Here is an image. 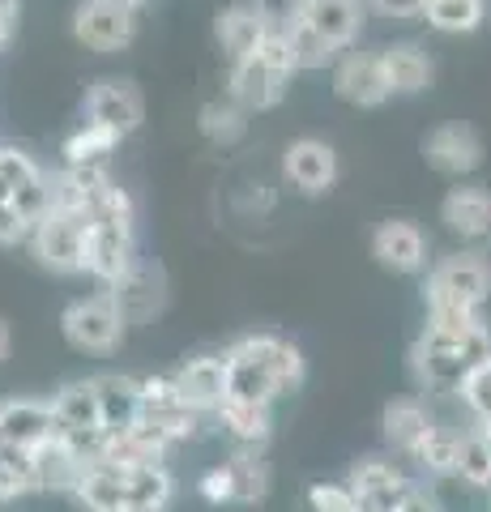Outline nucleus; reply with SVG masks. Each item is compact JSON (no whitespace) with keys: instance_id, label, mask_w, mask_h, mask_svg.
I'll return each mask as SVG.
<instances>
[{"instance_id":"f257e3e1","label":"nucleus","mask_w":491,"mask_h":512,"mask_svg":"<svg viewBox=\"0 0 491 512\" xmlns=\"http://www.w3.org/2000/svg\"><path fill=\"white\" fill-rule=\"evenodd\" d=\"M491 359V325L483 312H436L410 350L415 380L432 393H457L474 363Z\"/></svg>"},{"instance_id":"f03ea898","label":"nucleus","mask_w":491,"mask_h":512,"mask_svg":"<svg viewBox=\"0 0 491 512\" xmlns=\"http://www.w3.org/2000/svg\"><path fill=\"white\" fill-rule=\"evenodd\" d=\"M73 495L82 500L86 512H112V508H158L167 512L176 495L167 461H116L99 457L90 461L86 474L77 478Z\"/></svg>"},{"instance_id":"7ed1b4c3","label":"nucleus","mask_w":491,"mask_h":512,"mask_svg":"<svg viewBox=\"0 0 491 512\" xmlns=\"http://www.w3.org/2000/svg\"><path fill=\"white\" fill-rule=\"evenodd\" d=\"M299 384H304V355L295 342L257 333V338H240L227 346V397L274 406Z\"/></svg>"},{"instance_id":"20e7f679","label":"nucleus","mask_w":491,"mask_h":512,"mask_svg":"<svg viewBox=\"0 0 491 512\" xmlns=\"http://www.w3.org/2000/svg\"><path fill=\"white\" fill-rule=\"evenodd\" d=\"M90 256L86 274L99 286H112L137 261V205L120 184H112L90 205Z\"/></svg>"},{"instance_id":"39448f33","label":"nucleus","mask_w":491,"mask_h":512,"mask_svg":"<svg viewBox=\"0 0 491 512\" xmlns=\"http://www.w3.org/2000/svg\"><path fill=\"white\" fill-rule=\"evenodd\" d=\"M363 13H368L363 0H304V9L287 26L299 69H325L338 52H346L363 30Z\"/></svg>"},{"instance_id":"423d86ee","label":"nucleus","mask_w":491,"mask_h":512,"mask_svg":"<svg viewBox=\"0 0 491 512\" xmlns=\"http://www.w3.org/2000/svg\"><path fill=\"white\" fill-rule=\"evenodd\" d=\"M295 73H299V60H295L287 26H269L265 39L231 64V99L244 111H269L282 103Z\"/></svg>"},{"instance_id":"0eeeda50","label":"nucleus","mask_w":491,"mask_h":512,"mask_svg":"<svg viewBox=\"0 0 491 512\" xmlns=\"http://www.w3.org/2000/svg\"><path fill=\"white\" fill-rule=\"evenodd\" d=\"M427 316L436 312H483L491 299V265L479 252H453L445 261L432 265L423 286Z\"/></svg>"},{"instance_id":"6e6552de","label":"nucleus","mask_w":491,"mask_h":512,"mask_svg":"<svg viewBox=\"0 0 491 512\" xmlns=\"http://www.w3.org/2000/svg\"><path fill=\"white\" fill-rule=\"evenodd\" d=\"M52 419H56V440L69 444L86 466L94 457H103L107 427H103V406H99L94 376L90 380H73L52 397Z\"/></svg>"},{"instance_id":"1a4fd4ad","label":"nucleus","mask_w":491,"mask_h":512,"mask_svg":"<svg viewBox=\"0 0 491 512\" xmlns=\"http://www.w3.org/2000/svg\"><path fill=\"white\" fill-rule=\"evenodd\" d=\"M30 252H35L39 265L52 269V274H86L90 218L82 210L52 205V214L39 218L35 231H30Z\"/></svg>"},{"instance_id":"9d476101","label":"nucleus","mask_w":491,"mask_h":512,"mask_svg":"<svg viewBox=\"0 0 491 512\" xmlns=\"http://www.w3.org/2000/svg\"><path fill=\"white\" fill-rule=\"evenodd\" d=\"M205 419H210V414L188 402V397L180 393L176 376H150V380H141V419L137 423H146L167 448L193 440Z\"/></svg>"},{"instance_id":"9b49d317","label":"nucleus","mask_w":491,"mask_h":512,"mask_svg":"<svg viewBox=\"0 0 491 512\" xmlns=\"http://www.w3.org/2000/svg\"><path fill=\"white\" fill-rule=\"evenodd\" d=\"M60 329H65V342L82 355H112L129 333V320L116 308V299L99 291L86 299H73L65 316H60Z\"/></svg>"},{"instance_id":"f8f14e48","label":"nucleus","mask_w":491,"mask_h":512,"mask_svg":"<svg viewBox=\"0 0 491 512\" xmlns=\"http://www.w3.org/2000/svg\"><path fill=\"white\" fill-rule=\"evenodd\" d=\"M197 487L205 495V504H261L269 491V470L257 448L240 444V453H231L223 466L205 470Z\"/></svg>"},{"instance_id":"ddd939ff","label":"nucleus","mask_w":491,"mask_h":512,"mask_svg":"<svg viewBox=\"0 0 491 512\" xmlns=\"http://www.w3.org/2000/svg\"><path fill=\"white\" fill-rule=\"evenodd\" d=\"M137 35V9L124 0H82L73 13V39L90 52H120Z\"/></svg>"},{"instance_id":"4468645a","label":"nucleus","mask_w":491,"mask_h":512,"mask_svg":"<svg viewBox=\"0 0 491 512\" xmlns=\"http://www.w3.org/2000/svg\"><path fill=\"white\" fill-rule=\"evenodd\" d=\"M103 291L116 299V308L124 312L129 325H146V320H154L158 312L167 308V274H163V265L141 261V256L124 269L112 286H103Z\"/></svg>"},{"instance_id":"2eb2a0df","label":"nucleus","mask_w":491,"mask_h":512,"mask_svg":"<svg viewBox=\"0 0 491 512\" xmlns=\"http://www.w3.org/2000/svg\"><path fill=\"white\" fill-rule=\"evenodd\" d=\"M282 175H287L291 188L304 192V197H325V192L338 184V154H334V146H325V141H316V137H299L287 146V154H282Z\"/></svg>"},{"instance_id":"dca6fc26","label":"nucleus","mask_w":491,"mask_h":512,"mask_svg":"<svg viewBox=\"0 0 491 512\" xmlns=\"http://www.w3.org/2000/svg\"><path fill=\"white\" fill-rule=\"evenodd\" d=\"M334 90L342 103L351 107H380L389 103V73H385V60L380 52H346L334 69Z\"/></svg>"},{"instance_id":"f3484780","label":"nucleus","mask_w":491,"mask_h":512,"mask_svg":"<svg viewBox=\"0 0 491 512\" xmlns=\"http://www.w3.org/2000/svg\"><path fill=\"white\" fill-rule=\"evenodd\" d=\"M86 120L116 128L120 137H129L133 128L146 120V103H141V90L133 82H120V77H107V82H94L86 90Z\"/></svg>"},{"instance_id":"a211bd4d","label":"nucleus","mask_w":491,"mask_h":512,"mask_svg":"<svg viewBox=\"0 0 491 512\" xmlns=\"http://www.w3.org/2000/svg\"><path fill=\"white\" fill-rule=\"evenodd\" d=\"M423 154H427V167H436L440 175L466 180L483 163V141L470 124H440L436 133H427Z\"/></svg>"},{"instance_id":"6ab92c4d","label":"nucleus","mask_w":491,"mask_h":512,"mask_svg":"<svg viewBox=\"0 0 491 512\" xmlns=\"http://www.w3.org/2000/svg\"><path fill=\"white\" fill-rule=\"evenodd\" d=\"M372 256L389 274H419L427 265V235L406 218H389L372 231Z\"/></svg>"},{"instance_id":"aec40b11","label":"nucleus","mask_w":491,"mask_h":512,"mask_svg":"<svg viewBox=\"0 0 491 512\" xmlns=\"http://www.w3.org/2000/svg\"><path fill=\"white\" fill-rule=\"evenodd\" d=\"M171 376H176L180 393L188 397V402L214 419L218 402L227 397V350H223V355H197V359H188Z\"/></svg>"},{"instance_id":"412c9836","label":"nucleus","mask_w":491,"mask_h":512,"mask_svg":"<svg viewBox=\"0 0 491 512\" xmlns=\"http://www.w3.org/2000/svg\"><path fill=\"white\" fill-rule=\"evenodd\" d=\"M440 218L457 239H487L491 231V192L479 184H457L449 188L445 205H440Z\"/></svg>"},{"instance_id":"4be33fe9","label":"nucleus","mask_w":491,"mask_h":512,"mask_svg":"<svg viewBox=\"0 0 491 512\" xmlns=\"http://www.w3.org/2000/svg\"><path fill=\"white\" fill-rule=\"evenodd\" d=\"M56 436V419H52V402H5L0 406V440L5 444H22V448H39L43 440Z\"/></svg>"},{"instance_id":"5701e85b","label":"nucleus","mask_w":491,"mask_h":512,"mask_svg":"<svg viewBox=\"0 0 491 512\" xmlns=\"http://www.w3.org/2000/svg\"><path fill=\"white\" fill-rule=\"evenodd\" d=\"M214 419L235 444H244V448H261L269 436H274V406H265V402L223 397L214 410Z\"/></svg>"},{"instance_id":"b1692460","label":"nucleus","mask_w":491,"mask_h":512,"mask_svg":"<svg viewBox=\"0 0 491 512\" xmlns=\"http://www.w3.org/2000/svg\"><path fill=\"white\" fill-rule=\"evenodd\" d=\"M265 30H269V22H265V13L252 5V0H248V5H231V9H223V13H218V22H214L218 47L227 52L231 64L240 60V56H248L252 47L265 39Z\"/></svg>"},{"instance_id":"393cba45","label":"nucleus","mask_w":491,"mask_h":512,"mask_svg":"<svg viewBox=\"0 0 491 512\" xmlns=\"http://www.w3.org/2000/svg\"><path fill=\"white\" fill-rule=\"evenodd\" d=\"M380 60H385L393 94H423L436 77L432 56H427V47H419V43H393L380 52Z\"/></svg>"},{"instance_id":"a878e982","label":"nucleus","mask_w":491,"mask_h":512,"mask_svg":"<svg viewBox=\"0 0 491 512\" xmlns=\"http://www.w3.org/2000/svg\"><path fill=\"white\" fill-rule=\"evenodd\" d=\"M380 427H385V440L398 448V453H415V448L423 444V436L436 427V419L427 414L423 402H415V397H398V402H389L385 414H380Z\"/></svg>"},{"instance_id":"bb28decb","label":"nucleus","mask_w":491,"mask_h":512,"mask_svg":"<svg viewBox=\"0 0 491 512\" xmlns=\"http://www.w3.org/2000/svg\"><path fill=\"white\" fill-rule=\"evenodd\" d=\"M94 389H99L107 431H124V427H133L141 419V380L107 372V376H94Z\"/></svg>"},{"instance_id":"cd10ccee","label":"nucleus","mask_w":491,"mask_h":512,"mask_svg":"<svg viewBox=\"0 0 491 512\" xmlns=\"http://www.w3.org/2000/svg\"><path fill=\"white\" fill-rule=\"evenodd\" d=\"M120 133L107 124H94V120H82V128H73L65 137V163L69 167H103L107 158L120 150Z\"/></svg>"},{"instance_id":"c85d7f7f","label":"nucleus","mask_w":491,"mask_h":512,"mask_svg":"<svg viewBox=\"0 0 491 512\" xmlns=\"http://www.w3.org/2000/svg\"><path fill=\"white\" fill-rule=\"evenodd\" d=\"M197 128H201V137L210 141V146H218V150L240 146L244 133H248V111L235 99H214V103L201 107Z\"/></svg>"},{"instance_id":"c756f323","label":"nucleus","mask_w":491,"mask_h":512,"mask_svg":"<svg viewBox=\"0 0 491 512\" xmlns=\"http://www.w3.org/2000/svg\"><path fill=\"white\" fill-rule=\"evenodd\" d=\"M423 22L440 35H470L483 26V0H427Z\"/></svg>"},{"instance_id":"7c9ffc66","label":"nucleus","mask_w":491,"mask_h":512,"mask_svg":"<svg viewBox=\"0 0 491 512\" xmlns=\"http://www.w3.org/2000/svg\"><path fill=\"white\" fill-rule=\"evenodd\" d=\"M453 478H462V483L479 487V491H491V436L483 427L466 431L462 440H457V470Z\"/></svg>"},{"instance_id":"2f4dec72","label":"nucleus","mask_w":491,"mask_h":512,"mask_svg":"<svg viewBox=\"0 0 491 512\" xmlns=\"http://www.w3.org/2000/svg\"><path fill=\"white\" fill-rule=\"evenodd\" d=\"M457 431H449V427H432L423 436V444L410 453V461H419V470H427V474H453L457 470Z\"/></svg>"},{"instance_id":"473e14b6","label":"nucleus","mask_w":491,"mask_h":512,"mask_svg":"<svg viewBox=\"0 0 491 512\" xmlns=\"http://www.w3.org/2000/svg\"><path fill=\"white\" fill-rule=\"evenodd\" d=\"M43 167L18 146H0V201H13L18 188H26L30 180H39Z\"/></svg>"},{"instance_id":"72a5a7b5","label":"nucleus","mask_w":491,"mask_h":512,"mask_svg":"<svg viewBox=\"0 0 491 512\" xmlns=\"http://www.w3.org/2000/svg\"><path fill=\"white\" fill-rule=\"evenodd\" d=\"M406 470L398 461H385V457H368V461H355L351 474H346V487L351 491H376V487H389V483H402Z\"/></svg>"},{"instance_id":"f704fd0d","label":"nucleus","mask_w":491,"mask_h":512,"mask_svg":"<svg viewBox=\"0 0 491 512\" xmlns=\"http://www.w3.org/2000/svg\"><path fill=\"white\" fill-rule=\"evenodd\" d=\"M457 397H462V406L474 419H491V359L470 367V376L457 384Z\"/></svg>"},{"instance_id":"c9c22d12","label":"nucleus","mask_w":491,"mask_h":512,"mask_svg":"<svg viewBox=\"0 0 491 512\" xmlns=\"http://www.w3.org/2000/svg\"><path fill=\"white\" fill-rule=\"evenodd\" d=\"M308 512H359L355 508V491L342 483H316L308 487Z\"/></svg>"},{"instance_id":"e433bc0d","label":"nucleus","mask_w":491,"mask_h":512,"mask_svg":"<svg viewBox=\"0 0 491 512\" xmlns=\"http://www.w3.org/2000/svg\"><path fill=\"white\" fill-rule=\"evenodd\" d=\"M30 222L22 218V210L13 201H0V248H18V244H30Z\"/></svg>"},{"instance_id":"4c0bfd02","label":"nucleus","mask_w":491,"mask_h":512,"mask_svg":"<svg viewBox=\"0 0 491 512\" xmlns=\"http://www.w3.org/2000/svg\"><path fill=\"white\" fill-rule=\"evenodd\" d=\"M363 5L380 13V18H423L427 0H363Z\"/></svg>"},{"instance_id":"58836bf2","label":"nucleus","mask_w":491,"mask_h":512,"mask_svg":"<svg viewBox=\"0 0 491 512\" xmlns=\"http://www.w3.org/2000/svg\"><path fill=\"white\" fill-rule=\"evenodd\" d=\"M252 188H257V192H244V197H240V210H257V214H269V210H274V188H269V184H252Z\"/></svg>"},{"instance_id":"ea45409f","label":"nucleus","mask_w":491,"mask_h":512,"mask_svg":"<svg viewBox=\"0 0 491 512\" xmlns=\"http://www.w3.org/2000/svg\"><path fill=\"white\" fill-rule=\"evenodd\" d=\"M18 5L22 0H0V52L9 47L13 30H18Z\"/></svg>"},{"instance_id":"a19ab883","label":"nucleus","mask_w":491,"mask_h":512,"mask_svg":"<svg viewBox=\"0 0 491 512\" xmlns=\"http://www.w3.org/2000/svg\"><path fill=\"white\" fill-rule=\"evenodd\" d=\"M402 512H440V508H436V500H432V495H427L423 487H415V491H410V495H406V504H402Z\"/></svg>"},{"instance_id":"79ce46f5","label":"nucleus","mask_w":491,"mask_h":512,"mask_svg":"<svg viewBox=\"0 0 491 512\" xmlns=\"http://www.w3.org/2000/svg\"><path fill=\"white\" fill-rule=\"evenodd\" d=\"M9 350H13V329H9V320L0 316V363L9 359Z\"/></svg>"},{"instance_id":"37998d69","label":"nucleus","mask_w":491,"mask_h":512,"mask_svg":"<svg viewBox=\"0 0 491 512\" xmlns=\"http://www.w3.org/2000/svg\"><path fill=\"white\" fill-rule=\"evenodd\" d=\"M112 512H158V508H112Z\"/></svg>"},{"instance_id":"c03bdc74","label":"nucleus","mask_w":491,"mask_h":512,"mask_svg":"<svg viewBox=\"0 0 491 512\" xmlns=\"http://www.w3.org/2000/svg\"><path fill=\"white\" fill-rule=\"evenodd\" d=\"M479 427H483V431H487V436H491V419H479Z\"/></svg>"},{"instance_id":"a18cd8bd","label":"nucleus","mask_w":491,"mask_h":512,"mask_svg":"<svg viewBox=\"0 0 491 512\" xmlns=\"http://www.w3.org/2000/svg\"><path fill=\"white\" fill-rule=\"evenodd\" d=\"M487 248H491V231H487Z\"/></svg>"}]
</instances>
